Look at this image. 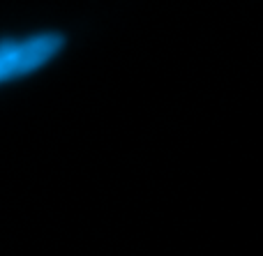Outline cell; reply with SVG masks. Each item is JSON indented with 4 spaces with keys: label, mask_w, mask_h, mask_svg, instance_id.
<instances>
[{
    "label": "cell",
    "mask_w": 263,
    "mask_h": 256,
    "mask_svg": "<svg viewBox=\"0 0 263 256\" xmlns=\"http://www.w3.org/2000/svg\"><path fill=\"white\" fill-rule=\"evenodd\" d=\"M65 46L60 32H32L26 37L0 40V83L37 72L55 58Z\"/></svg>",
    "instance_id": "6da1fadb"
}]
</instances>
